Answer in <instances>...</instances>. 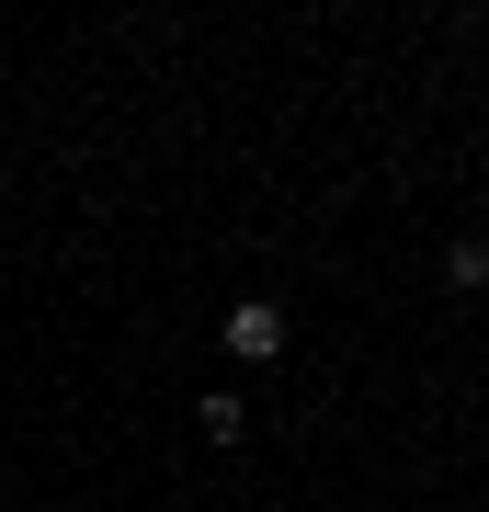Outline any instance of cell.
Masks as SVG:
<instances>
[{
	"mask_svg": "<svg viewBox=\"0 0 489 512\" xmlns=\"http://www.w3.org/2000/svg\"><path fill=\"white\" fill-rule=\"evenodd\" d=\"M228 353H239V365H273V353H285V308H273V296L228 308Z\"/></svg>",
	"mask_w": 489,
	"mask_h": 512,
	"instance_id": "cell-1",
	"label": "cell"
},
{
	"mask_svg": "<svg viewBox=\"0 0 489 512\" xmlns=\"http://www.w3.org/2000/svg\"><path fill=\"white\" fill-rule=\"evenodd\" d=\"M194 421H205V444H239V421H251V410H239V399H228V387H217V399H205Z\"/></svg>",
	"mask_w": 489,
	"mask_h": 512,
	"instance_id": "cell-2",
	"label": "cell"
}]
</instances>
